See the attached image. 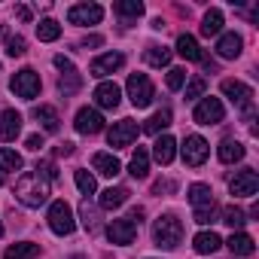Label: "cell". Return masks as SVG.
I'll use <instances>...</instances> for the list:
<instances>
[{"label": "cell", "instance_id": "1", "mask_svg": "<svg viewBox=\"0 0 259 259\" xmlns=\"http://www.w3.org/2000/svg\"><path fill=\"white\" fill-rule=\"evenodd\" d=\"M49 180L43 177V174H37V171H28V174H22L19 180H16V198L25 204V207H40V204H46L49 201Z\"/></svg>", "mask_w": 259, "mask_h": 259}, {"label": "cell", "instance_id": "2", "mask_svg": "<svg viewBox=\"0 0 259 259\" xmlns=\"http://www.w3.org/2000/svg\"><path fill=\"white\" fill-rule=\"evenodd\" d=\"M153 241L162 250H177L180 241H183V223L174 213H162L153 226Z\"/></svg>", "mask_w": 259, "mask_h": 259}, {"label": "cell", "instance_id": "3", "mask_svg": "<svg viewBox=\"0 0 259 259\" xmlns=\"http://www.w3.org/2000/svg\"><path fill=\"white\" fill-rule=\"evenodd\" d=\"M40 73L34 70V67H22V70H16V76L10 79V89L16 92V98H22V101H34L37 95H40Z\"/></svg>", "mask_w": 259, "mask_h": 259}, {"label": "cell", "instance_id": "4", "mask_svg": "<svg viewBox=\"0 0 259 259\" xmlns=\"http://www.w3.org/2000/svg\"><path fill=\"white\" fill-rule=\"evenodd\" d=\"M125 89H128V98H132V104L138 110L150 107L153 98H156V89H153V82H150L147 73H132V76H128V82H125Z\"/></svg>", "mask_w": 259, "mask_h": 259}, {"label": "cell", "instance_id": "5", "mask_svg": "<svg viewBox=\"0 0 259 259\" xmlns=\"http://www.w3.org/2000/svg\"><path fill=\"white\" fill-rule=\"evenodd\" d=\"M138 135H141V128H138L135 119H119V122H113V128L107 132V141H110L113 150H122V147H132L138 141Z\"/></svg>", "mask_w": 259, "mask_h": 259}, {"label": "cell", "instance_id": "6", "mask_svg": "<svg viewBox=\"0 0 259 259\" xmlns=\"http://www.w3.org/2000/svg\"><path fill=\"white\" fill-rule=\"evenodd\" d=\"M49 229L55 235H70L76 229V220H73V210L67 201H52L49 204Z\"/></svg>", "mask_w": 259, "mask_h": 259}, {"label": "cell", "instance_id": "7", "mask_svg": "<svg viewBox=\"0 0 259 259\" xmlns=\"http://www.w3.org/2000/svg\"><path fill=\"white\" fill-rule=\"evenodd\" d=\"M223 116H226L223 101H220V98H210V95H204V98L195 104V113H192V119H195L198 125H220Z\"/></svg>", "mask_w": 259, "mask_h": 259}, {"label": "cell", "instance_id": "8", "mask_svg": "<svg viewBox=\"0 0 259 259\" xmlns=\"http://www.w3.org/2000/svg\"><path fill=\"white\" fill-rule=\"evenodd\" d=\"M223 95L238 107V110H253V89L241 79H223Z\"/></svg>", "mask_w": 259, "mask_h": 259}, {"label": "cell", "instance_id": "9", "mask_svg": "<svg viewBox=\"0 0 259 259\" xmlns=\"http://www.w3.org/2000/svg\"><path fill=\"white\" fill-rule=\"evenodd\" d=\"M180 153H183V162H186L189 168H198V165H204V162H207V153H210V147H207V141H204V138H198V135H189V138L183 141Z\"/></svg>", "mask_w": 259, "mask_h": 259}, {"label": "cell", "instance_id": "10", "mask_svg": "<svg viewBox=\"0 0 259 259\" xmlns=\"http://www.w3.org/2000/svg\"><path fill=\"white\" fill-rule=\"evenodd\" d=\"M256 189H259V174L253 168H244L229 180V192L235 198H250V195H256Z\"/></svg>", "mask_w": 259, "mask_h": 259}, {"label": "cell", "instance_id": "11", "mask_svg": "<svg viewBox=\"0 0 259 259\" xmlns=\"http://www.w3.org/2000/svg\"><path fill=\"white\" fill-rule=\"evenodd\" d=\"M104 19V10L98 7V4H76V7H70L67 10V22L70 25H98Z\"/></svg>", "mask_w": 259, "mask_h": 259}, {"label": "cell", "instance_id": "12", "mask_svg": "<svg viewBox=\"0 0 259 259\" xmlns=\"http://www.w3.org/2000/svg\"><path fill=\"white\" fill-rule=\"evenodd\" d=\"M73 125L79 135H98V132H104V116L95 107H82V110H76Z\"/></svg>", "mask_w": 259, "mask_h": 259}, {"label": "cell", "instance_id": "13", "mask_svg": "<svg viewBox=\"0 0 259 259\" xmlns=\"http://www.w3.org/2000/svg\"><path fill=\"white\" fill-rule=\"evenodd\" d=\"M135 235H138V226H135L132 220H113V223L107 226L110 244H119V247H128V244L135 241Z\"/></svg>", "mask_w": 259, "mask_h": 259}, {"label": "cell", "instance_id": "14", "mask_svg": "<svg viewBox=\"0 0 259 259\" xmlns=\"http://www.w3.org/2000/svg\"><path fill=\"white\" fill-rule=\"evenodd\" d=\"M122 64H125V55H119V52H104V55H98V58L92 61L89 73H92V76H98V79H104V76L116 73Z\"/></svg>", "mask_w": 259, "mask_h": 259}, {"label": "cell", "instance_id": "15", "mask_svg": "<svg viewBox=\"0 0 259 259\" xmlns=\"http://www.w3.org/2000/svg\"><path fill=\"white\" fill-rule=\"evenodd\" d=\"M22 135V113L19 110H4L0 113V144H10Z\"/></svg>", "mask_w": 259, "mask_h": 259}, {"label": "cell", "instance_id": "16", "mask_svg": "<svg viewBox=\"0 0 259 259\" xmlns=\"http://www.w3.org/2000/svg\"><path fill=\"white\" fill-rule=\"evenodd\" d=\"M95 104L98 107H104V110H116L119 107V101H122V92H119V85L116 82H101L98 89H95Z\"/></svg>", "mask_w": 259, "mask_h": 259}, {"label": "cell", "instance_id": "17", "mask_svg": "<svg viewBox=\"0 0 259 259\" xmlns=\"http://www.w3.org/2000/svg\"><path fill=\"white\" fill-rule=\"evenodd\" d=\"M241 49H244L241 34H235V31L220 34V40H217V55H220V58H238V55H241Z\"/></svg>", "mask_w": 259, "mask_h": 259}, {"label": "cell", "instance_id": "18", "mask_svg": "<svg viewBox=\"0 0 259 259\" xmlns=\"http://www.w3.org/2000/svg\"><path fill=\"white\" fill-rule=\"evenodd\" d=\"M174 156H177V141H174L171 135L156 138V144H153V159H156L159 165H171Z\"/></svg>", "mask_w": 259, "mask_h": 259}, {"label": "cell", "instance_id": "19", "mask_svg": "<svg viewBox=\"0 0 259 259\" xmlns=\"http://www.w3.org/2000/svg\"><path fill=\"white\" fill-rule=\"evenodd\" d=\"M244 153H247V150H244V144H241V141H232V138H226V141L217 147V156H220V162H223V165H235V162H241V159H244Z\"/></svg>", "mask_w": 259, "mask_h": 259}, {"label": "cell", "instance_id": "20", "mask_svg": "<svg viewBox=\"0 0 259 259\" xmlns=\"http://www.w3.org/2000/svg\"><path fill=\"white\" fill-rule=\"evenodd\" d=\"M92 168H95L101 177H116V174L122 171V165H119V159H116L113 153H95V156H92Z\"/></svg>", "mask_w": 259, "mask_h": 259}, {"label": "cell", "instance_id": "21", "mask_svg": "<svg viewBox=\"0 0 259 259\" xmlns=\"http://www.w3.org/2000/svg\"><path fill=\"white\" fill-rule=\"evenodd\" d=\"M34 119L40 122V128H43V132H49V135H55V132H58V125H61L58 110H55V107H49V104L34 107Z\"/></svg>", "mask_w": 259, "mask_h": 259}, {"label": "cell", "instance_id": "22", "mask_svg": "<svg viewBox=\"0 0 259 259\" xmlns=\"http://www.w3.org/2000/svg\"><path fill=\"white\" fill-rule=\"evenodd\" d=\"M192 247H195V253L210 256V253H217V250L223 247V238H220L217 232H198V235L192 238Z\"/></svg>", "mask_w": 259, "mask_h": 259}, {"label": "cell", "instance_id": "23", "mask_svg": "<svg viewBox=\"0 0 259 259\" xmlns=\"http://www.w3.org/2000/svg\"><path fill=\"white\" fill-rule=\"evenodd\" d=\"M177 52L186 61H204V52H201V46H198V40L192 34H180L177 37Z\"/></svg>", "mask_w": 259, "mask_h": 259}, {"label": "cell", "instance_id": "24", "mask_svg": "<svg viewBox=\"0 0 259 259\" xmlns=\"http://www.w3.org/2000/svg\"><path fill=\"white\" fill-rule=\"evenodd\" d=\"M125 201H128V189H125V186H110V189H104L101 198H98V204H101L104 210H116V207H122Z\"/></svg>", "mask_w": 259, "mask_h": 259}, {"label": "cell", "instance_id": "25", "mask_svg": "<svg viewBox=\"0 0 259 259\" xmlns=\"http://www.w3.org/2000/svg\"><path fill=\"white\" fill-rule=\"evenodd\" d=\"M226 247L235 253V256H250L256 250V241L247 235V232H232V238L226 241Z\"/></svg>", "mask_w": 259, "mask_h": 259}, {"label": "cell", "instance_id": "26", "mask_svg": "<svg viewBox=\"0 0 259 259\" xmlns=\"http://www.w3.org/2000/svg\"><path fill=\"white\" fill-rule=\"evenodd\" d=\"M171 110L168 107H162V110H156L147 122H144V128H141V132H147V135H159V132H165V128L171 125Z\"/></svg>", "mask_w": 259, "mask_h": 259}, {"label": "cell", "instance_id": "27", "mask_svg": "<svg viewBox=\"0 0 259 259\" xmlns=\"http://www.w3.org/2000/svg\"><path fill=\"white\" fill-rule=\"evenodd\" d=\"M79 89H82V76H79V70H76V67H70V70H61L58 92H61L64 98H70V95H76Z\"/></svg>", "mask_w": 259, "mask_h": 259}, {"label": "cell", "instance_id": "28", "mask_svg": "<svg viewBox=\"0 0 259 259\" xmlns=\"http://www.w3.org/2000/svg\"><path fill=\"white\" fill-rule=\"evenodd\" d=\"M113 10H116V16L122 22H135V19L144 16V4H141V0H119Z\"/></svg>", "mask_w": 259, "mask_h": 259}, {"label": "cell", "instance_id": "29", "mask_svg": "<svg viewBox=\"0 0 259 259\" xmlns=\"http://www.w3.org/2000/svg\"><path fill=\"white\" fill-rule=\"evenodd\" d=\"M79 220H82L85 232H98V229H101V217H98V207H95L89 198H82V201H79Z\"/></svg>", "mask_w": 259, "mask_h": 259}, {"label": "cell", "instance_id": "30", "mask_svg": "<svg viewBox=\"0 0 259 259\" xmlns=\"http://www.w3.org/2000/svg\"><path fill=\"white\" fill-rule=\"evenodd\" d=\"M37 256H40V244H34V241L13 244V247L4 253V259H37Z\"/></svg>", "mask_w": 259, "mask_h": 259}, {"label": "cell", "instance_id": "31", "mask_svg": "<svg viewBox=\"0 0 259 259\" xmlns=\"http://www.w3.org/2000/svg\"><path fill=\"white\" fill-rule=\"evenodd\" d=\"M128 171H132L135 180H144V177L150 174V153H147L144 147H138V153L132 156V165H128Z\"/></svg>", "mask_w": 259, "mask_h": 259}, {"label": "cell", "instance_id": "32", "mask_svg": "<svg viewBox=\"0 0 259 259\" xmlns=\"http://www.w3.org/2000/svg\"><path fill=\"white\" fill-rule=\"evenodd\" d=\"M213 201V189L207 186V183H192L189 186V204L192 207H204V204H210Z\"/></svg>", "mask_w": 259, "mask_h": 259}, {"label": "cell", "instance_id": "33", "mask_svg": "<svg viewBox=\"0 0 259 259\" xmlns=\"http://www.w3.org/2000/svg\"><path fill=\"white\" fill-rule=\"evenodd\" d=\"M223 31V13L220 10H207L204 19H201V34L204 37H217Z\"/></svg>", "mask_w": 259, "mask_h": 259}, {"label": "cell", "instance_id": "34", "mask_svg": "<svg viewBox=\"0 0 259 259\" xmlns=\"http://www.w3.org/2000/svg\"><path fill=\"white\" fill-rule=\"evenodd\" d=\"M144 58H147L150 67H168V64H171V49H165V46H150V49L144 52Z\"/></svg>", "mask_w": 259, "mask_h": 259}, {"label": "cell", "instance_id": "35", "mask_svg": "<svg viewBox=\"0 0 259 259\" xmlns=\"http://www.w3.org/2000/svg\"><path fill=\"white\" fill-rule=\"evenodd\" d=\"M37 37H40V43H52V40L61 37V25H58L55 19H43V22L37 25Z\"/></svg>", "mask_w": 259, "mask_h": 259}, {"label": "cell", "instance_id": "36", "mask_svg": "<svg viewBox=\"0 0 259 259\" xmlns=\"http://www.w3.org/2000/svg\"><path fill=\"white\" fill-rule=\"evenodd\" d=\"M22 165H25V159L16 150L0 147V168H4V171H22Z\"/></svg>", "mask_w": 259, "mask_h": 259}, {"label": "cell", "instance_id": "37", "mask_svg": "<svg viewBox=\"0 0 259 259\" xmlns=\"http://www.w3.org/2000/svg\"><path fill=\"white\" fill-rule=\"evenodd\" d=\"M223 223H226V226H232V229H241V226L247 223V213H244L241 207L229 204V207H223Z\"/></svg>", "mask_w": 259, "mask_h": 259}, {"label": "cell", "instance_id": "38", "mask_svg": "<svg viewBox=\"0 0 259 259\" xmlns=\"http://www.w3.org/2000/svg\"><path fill=\"white\" fill-rule=\"evenodd\" d=\"M217 217H220V207H217V201H210V204H204V207H195V223H201V226H210V223H217Z\"/></svg>", "mask_w": 259, "mask_h": 259}, {"label": "cell", "instance_id": "39", "mask_svg": "<svg viewBox=\"0 0 259 259\" xmlns=\"http://www.w3.org/2000/svg\"><path fill=\"white\" fill-rule=\"evenodd\" d=\"M204 92H207V79H204V76H195V79H189V82H186V101L204 98Z\"/></svg>", "mask_w": 259, "mask_h": 259}, {"label": "cell", "instance_id": "40", "mask_svg": "<svg viewBox=\"0 0 259 259\" xmlns=\"http://www.w3.org/2000/svg\"><path fill=\"white\" fill-rule=\"evenodd\" d=\"M76 186H79V192L89 198V195H95V189H98V183H95V174H89V171H76Z\"/></svg>", "mask_w": 259, "mask_h": 259}, {"label": "cell", "instance_id": "41", "mask_svg": "<svg viewBox=\"0 0 259 259\" xmlns=\"http://www.w3.org/2000/svg\"><path fill=\"white\" fill-rule=\"evenodd\" d=\"M25 52H28V43H25V37H22V34H16V37H10V40H7V55L22 58Z\"/></svg>", "mask_w": 259, "mask_h": 259}, {"label": "cell", "instance_id": "42", "mask_svg": "<svg viewBox=\"0 0 259 259\" xmlns=\"http://www.w3.org/2000/svg\"><path fill=\"white\" fill-rule=\"evenodd\" d=\"M165 82H168V89H171V92L183 89V85H186V70H183V67H171V70H168V79H165Z\"/></svg>", "mask_w": 259, "mask_h": 259}, {"label": "cell", "instance_id": "43", "mask_svg": "<svg viewBox=\"0 0 259 259\" xmlns=\"http://www.w3.org/2000/svg\"><path fill=\"white\" fill-rule=\"evenodd\" d=\"M34 171H37V174H43L49 183L58 177V171H55V165H52V162H37V168H34Z\"/></svg>", "mask_w": 259, "mask_h": 259}, {"label": "cell", "instance_id": "44", "mask_svg": "<svg viewBox=\"0 0 259 259\" xmlns=\"http://www.w3.org/2000/svg\"><path fill=\"white\" fill-rule=\"evenodd\" d=\"M153 192H156V195H162V192H174V180H159V183L153 186Z\"/></svg>", "mask_w": 259, "mask_h": 259}, {"label": "cell", "instance_id": "45", "mask_svg": "<svg viewBox=\"0 0 259 259\" xmlns=\"http://www.w3.org/2000/svg\"><path fill=\"white\" fill-rule=\"evenodd\" d=\"M25 147H28V150H34V153H37V150H40V147H43V138H40V135H31V138H28V141H25Z\"/></svg>", "mask_w": 259, "mask_h": 259}, {"label": "cell", "instance_id": "46", "mask_svg": "<svg viewBox=\"0 0 259 259\" xmlns=\"http://www.w3.org/2000/svg\"><path fill=\"white\" fill-rule=\"evenodd\" d=\"M55 67H58V70H70V67H73V61H70V58H64V55H55Z\"/></svg>", "mask_w": 259, "mask_h": 259}, {"label": "cell", "instance_id": "47", "mask_svg": "<svg viewBox=\"0 0 259 259\" xmlns=\"http://www.w3.org/2000/svg\"><path fill=\"white\" fill-rule=\"evenodd\" d=\"M125 220H132V223H135V226H138V223H141V220H144V207H135V210H132V213H128V217H125Z\"/></svg>", "mask_w": 259, "mask_h": 259}, {"label": "cell", "instance_id": "48", "mask_svg": "<svg viewBox=\"0 0 259 259\" xmlns=\"http://www.w3.org/2000/svg\"><path fill=\"white\" fill-rule=\"evenodd\" d=\"M16 13H19L22 22H31V10H28V7H16Z\"/></svg>", "mask_w": 259, "mask_h": 259}, {"label": "cell", "instance_id": "49", "mask_svg": "<svg viewBox=\"0 0 259 259\" xmlns=\"http://www.w3.org/2000/svg\"><path fill=\"white\" fill-rule=\"evenodd\" d=\"M101 43H104V40H101V37H95V34L82 40V46H85V49H89V46H101Z\"/></svg>", "mask_w": 259, "mask_h": 259}, {"label": "cell", "instance_id": "50", "mask_svg": "<svg viewBox=\"0 0 259 259\" xmlns=\"http://www.w3.org/2000/svg\"><path fill=\"white\" fill-rule=\"evenodd\" d=\"M70 153H73V144H67V141H64V144L58 147V156H70Z\"/></svg>", "mask_w": 259, "mask_h": 259}, {"label": "cell", "instance_id": "51", "mask_svg": "<svg viewBox=\"0 0 259 259\" xmlns=\"http://www.w3.org/2000/svg\"><path fill=\"white\" fill-rule=\"evenodd\" d=\"M4 183H7V171H4V168H0V186H4Z\"/></svg>", "mask_w": 259, "mask_h": 259}, {"label": "cell", "instance_id": "52", "mask_svg": "<svg viewBox=\"0 0 259 259\" xmlns=\"http://www.w3.org/2000/svg\"><path fill=\"white\" fill-rule=\"evenodd\" d=\"M0 238H4V223H0Z\"/></svg>", "mask_w": 259, "mask_h": 259}]
</instances>
